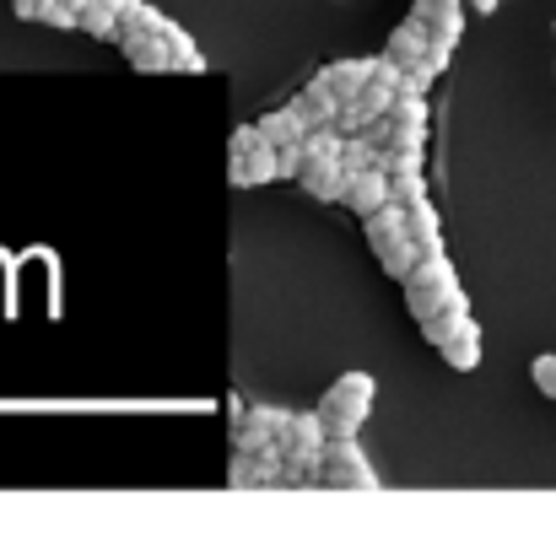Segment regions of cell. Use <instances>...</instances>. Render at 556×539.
<instances>
[{"mask_svg":"<svg viewBox=\"0 0 556 539\" xmlns=\"http://www.w3.org/2000/svg\"><path fill=\"white\" fill-rule=\"evenodd\" d=\"M454 303H465V286H459L454 259L448 254H421V265L405 275V308H410V319L421 324V319H432V313H443Z\"/></svg>","mask_w":556,"mask_h":539,"instance_id":"obj_1","label":"cell"},{"mask_svg":"<svg viewBox=\"0 0 556 539\" xmlns=\"http://www.w3.org/2000/svg\"><path fill=\"white\" fill-rule=\"evenodd\" d=\"M325 442H330V432H325V415H319V410L292 415L287 432H281V453H287L281 486H325V480H319V470H325Z\"/></svg>","mask_w":556,"mask_h":539,"instance_id":"obj_2","label":"cell"},{"mask_svg":"<svg viewBox=\"0 0 556 539\" xmlns=\"http://www.w3.org/2000/svg\"><path fill=\"white\" fill-rule=\"evenodd\" d=\"M372 394H378V383H372L368 372H341L325 388V399H319L325 432L330 437H357V426L368 421V410H372Z\"/></svg>","mask_w":556,"mask_h":539,"instance_id":"obj_3","label":"cell"},{"mask_svg":"<svg viewBox=\"0 0 556 539\" xmlns=\"http://www.w3.org/2000/svg\"><path fill=\"white\" fill-rule=\"evenodd\" d=\"M325 486L336 491H378V470L368 464L363 442L357 437H330L325 442V470H319Z\"/></svg>","mask_w":556,"mask_h":539,"instance_id":"obj_4","label":"cell"},{"mask_svg":"<svg viewBox=\"0 0 556 539\" xmlns=\"http://www.w3.org/2000/svg\"><path fill=\"white\" fill-rule=\"evenodd\" d=\"M281 475H287V453H281V442L276 448H260V453H232V464H227V486L232 491H265V486H281Z\"/></svg>","mask_w":556,"mask_h":539,"instance_id":"obj_5","label":"cell"},{"mask_svg":"<svg viewBox=\"0 0 556 539\" xmlns=\"http://www.w3.org/2000/svg\"><path fill=\"white\" fill-rule=\"evenodd\" d=\"M287 421H292V410H276V405H249V410H238L232 442H238L243 453L276 448V442H281V432H287Z\"/></svg>","mask_w":556,"mask_h":539,"instance_id":"obj_6","label":"cell"},{"mask_svg":"<svg viewBox=\"0 0 556 539\" xmlns=\"http://www.w3.org/2000/svg\"><path fill=\"white\" fill-rule=\"evenodd\" d=\"M389 119H394V141L389 146H405V152H427V92H400L394 98V108H389Z\"/></svg>","mask_w":556,"mask_h":539,"instance_id":"obj_7","label":"cell"},{"mask_svg":"<svg viewBox=\"0 0 556 539\" xmlns=\"http://www.w3.org/2000/svg\"><path fill=\"white\" fill-rule=\"evenodd\" d=\"M119 49L136 70H174V49H168V33H141V27H119Z\"/></svg>","mask_w":556,"mask_h":539,"instance_id":"obj_8","label":"cell"},{"mask_svg":"<svg viewBox=\"0 0 556 539\" xmlns=\"http://www.w3.org/2000/svg\"><path fill=\"white\" fill-rule=\"evenodd\" d=\"M227 179L238 183V189H254V183L281 179V146L260 141V146H249V152H232V168H227Z\"/></svg>","mask_w":556,"mask_h":539,"instance_id":"obj_9","label":"cell"},{"mask_svg":"<svg viewBox=\"0 0 556 539\" xmlns=\"http://www.w3.org/2000/svg\"><path fill=\"white\" fill-rule=\"evenodd\" d=\"M438 38H432V27L427 22H416V16H405L394 33H389V43H383V60H394L400 70H410V65H421L427 60V49H432Z\"/></svg>","mask_w":556,"mask_h":539,"instance_id":"obj_10","label":"cell"},{"mask_svg":"<svg viewBox=\"0 0 556 539\" xmlns=\"http://www.w3.org/2000/svg\"><path fill=\"white\" fill-rule=\"evenodd\" d=\"M383 200H394V183H389V174L372 163V168H357L352 179H346V194H341V205L346 210H357V216H368V210H378Z\"/></svg>","mask_w":556,"mask_h":539,"instance_id":"obj_11","label":"cell"},{"mask_svg":"<svg viewBox=\"0 0 556 539\" xmlns=\"http://www.w3.org/2000/svg\"><path fill=\"white\" fill-rule=\"evenodd\" d=\"M410 16L427 22L438 43H459L465 33V0H410Z\"/></svg>","mask_w":556,"mask_h":539,"instance_id":"obj_12","label":"cell"},{"mask_svg":"<svg viewBox=\"0 0 556 539\" xmlns=\"http://www.w3.org/2000/svg\"><path fill=\"white\" fill-rule=\"evenodd\" d=\"M292 108H298L308 125H336V119H341V92H336L325 76H314V81H303V87H298Z\"/></svg>","mask_w":556,"mask_h":539,"instance_id":"obj_13","label":"cell"},{"mask_svg":"<svg viewBox=\"0 0 556 539\" xmlns=\"http://www.w3.org/2000/svg\"><path fill=\"white\" fill-rule=\"evenodd\" d=\"M346 179H352V174H346L341 157H308L303 174H298V183H303L314 200H341V194H346Z\"/></svg>","mask_w":556,"mask_h":539,"instance_id":"obj_14","label":"cell"},{"mask_svg":"<svg viewBox=\"0 0 556 539\" xmlns=\"http://www.w3.org/2000/svg\"><path fill=\"white\" fill-rule=\"evenodd\" d=\"M372 70H378V60H368V54H346V60H330L319 76H325V81L341 92V103H352V98H357V92L372 81Z\"/></svg>","mask_w":556,"mask_h":539,"instance_id":"obj_15","label":"cell"},{"mask_svg":"<svg viewBox=\"0 0 556 539\" xmlns=\"http://www.w3.org/2000/svg\"><path fill=\"white\" fill-rule=\"evenodd\" d=\"M363 232H368L372 254H383L389 243L410 238V232H405V205H400V200H383L378 210H368V216H363Z\"/></svg>","mask_w":556,"mask_h":539,"instance_id":"obj_16","label":"cell"},{"mask_svg":"<svg viewBox=\"0 0 556 539\" xmlns=\"http://www.w3.org/2000/svg\"><path fill=\"white\" fill-rule=\"evenodd\" d=\"M260 130H265V141H270V146H281V152H287V146H303L314 125H308V119H303V114L287 103V108H270V114L260 119Z\"/></svg>","mask_w":556,"mask_h":539,"instance_id":"obj_17","label":"cell"},{"mask_svg":"<svg viewBox=\"0 0 556 539\" xmlns=\"http://www.w3.org/2000/svg\"><path fill=\"white\" fill-rule=\"evenodd\" d=\"M405 232L421 243V254H443V221H438V210H432L427 194L405 205Z\"/></svg>","mask_w":556,"mask_h":539,"instance_id":"obj_18","label":"cell"},{"mask_svg":"<svg viewBox=\"0 0 556 539\" xmlns=\"http://www.w3.org/2000/svg\"><path fill=\"white\" fill-rule=\"evenodd\" d=\"M438 351H443V361H448L454 372H476V367H481V351H486V341H481V324L470 319V324H465V330H454V335H448Z\"/></svg>","mask_w":556,"mask_h":539,"instance_id":"obj_19","label":"cell"},{"mask_svg":"<svg viewBox=\"0 0 556 539\" xmlns=\"http://www.w3.org/2000/svg\"><path fill=\"white\" fill-rule=\"evenodd\" d=\"M119 11L109 5V0H81V16H76V33H87V38H119Z\"/></svg>","mask_w":556,"mask_h":539,"instance_id":"obj_20","label":"cell"},{"mask_svg":"<svg viewBox=\"0 0 556 539\" xmlns=\"http://www.w3.org/2000/svg\"><path fill=\"white\" fill-rule=\"evenodd\" d=\"M448 54H454V43H432V49H427V60L405 70V92H427V87L448 70Z\"/></svg>","mask_w":556,"mask_h":539,"instance_id":"obj_21","label":"cell"},{"mask_svg":"<svg viewBox=\"0 0 556 539\" xmlns=\"http://www.w3.org/2000/svg\"><path fill=\"white\" fill-rule=\"evenodd\" d=\"M378 265H383V275L405 281V275L421 265V243H416V238H400V243H389V248L378 254Z\"/></svg>","mask_w":556,"mask_h":539,"instance_id":"obj_22","label":"cell"},{"mask_svg":"<svg viewBox=\"0 0 556 539\" xmlns=\"http://www.w3.org/2000/svg\"><path fill=\"white\" fill-rule=\"evenodd\" d=\"M465 324H470V303H454V308L421 319V335H427V346H443V341H448L454 330H465Z\"/></svg>","mask_w":556,"mask_h":539,"instance_id":"obj_23","label":"cell"},{"mask_svg":"<svg viewBox=\"0 0 556 539\" xmlns=\"http://www.w3.org/2000/svg\"><path fill=\"white\" fill-rule=\"evenodd\" d=\"M163 33H168V49H174V70H205V54L194 49V38H189L185 27H174V22H168Z\"/></svg>","mask_w":556,"mask_h":539,"instance_id":"obj_24","label":"cell"},{"mask_svg":"<svg viewBox=\"0 0 556 539\" xmlns=\"http://www.w3.org/2000/svg\"><path fill=\"white\" fill-rule=\"evenodd\" d=\"M76 16H81V0H38L43 27H76Z\"/></svg>","mask_w":556,"mask_h":539,"instance_id":"obj_25","label":"cell"},{"mask_svg":"<svg viewBox=\"0 0 556 539\" xmlns=\"http://www.w3.org/2000/svg\"><path fill=\"white\" fill-rule=\"evenodd\" d=\"M530 377H535V388H541L546 399H556V351H546V357H535V367H530Z\"/></svg>","mask_w":556,"mask_h":539,"instance_id":"obj_26","label":"cell"},{"mask_svg":"<svg viewBox=\"0 0 556 539\" xmlns=\"http://www.w3.org/2000/svg\"><path fill=\"white\" fill-rule=\"evenodd\" d=\"M11 11H16L22 22H38V0H11Z\"/></svg>","mask_w":556,"mask_h":539,"instance_id":"obj_27","label":"cell"},{"mask_svg":"<svg viewBox=\"0 0 556 539\" xmlns=\"http://www.w3.org/2000/svg\"><path fill=\"white\" fill-rule=\"evenodd\" d=\"M465 5H470V11H481V16H486V11H497V5H503V0H465Z\"/></svg>","mask_w":556,"mask_h":539,"instance_id":"obj_28","label":"cell"},{"mask_svg":"<svg viewBox=\"0 0 556 539\" xmlns=\"http://www.w3.org/2000/svg\"><path fill=\"white\" fill-rule=\"evenodd\" d=\"M109 5H114V11H119V16H130V11H136V5H141V0H109Z\"/></svg>","mask_w":556,"mask_h":539,"instance_id":"obj_29","label":"cell"},{"mask_svg":"<svg viewBox=\"0 0 556 539\" xmlns=\"http://www.w3.org/2000/svg\"><path fill=\"white\" fill-rule=\"evenodd\" d=\"M552 38H556V22H552Z\"/></svg>","mask_w":556,"mask_h":539,"instance_id":"obj_30","label":"cell"}]
</instances>
